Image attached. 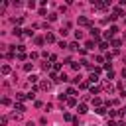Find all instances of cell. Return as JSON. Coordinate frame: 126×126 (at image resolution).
Returning a JSON list of instances; mask_svg holds the SVG:
<instances>
[{
	"instance_id": "6da1fadb",
	"label": "cell",
	"mask_w": 126,
	"mask_h": 126,
	"mask_svg": "<svg viewBox=\"0 0 126 126\" xmlns=\"http://www.w3.org/2000/svg\"><path fill=\"white\" fill-rule=\"evenodd\" d=\"M93 4H94V8H96V10H106V8L110 6L108 2H93Z\"/></svg>"
},
{
	"instance_id": "7a4b0ae2",
	"label": "cell",
	"mask_w": 126,
	"mask_h": 126,
	"mask_svg": "<svg viewBox=\"0 0 126 126\" xmlns=\"http://www.w3.org/2000/svg\"><path fill=\"white\" fill-rule=\"evenodd\" d=\"M77 22H79V26H91V22H89V18H85V16H81V18H79Z\"/></svg>"
},
{
	"instance_id": "3957f363",
	"label": "cell",
	"mask_w": 126,
	"mask_h": 126,
	"mask_svg": "<svg viewBox=\"0 0 126 126\" xmlns=\"http://www.w3.org/2000/svg\"><path fill=\"white\" fill-rule=\"evenodd\" d=\"M91 35H93L94 39H98V37H100V30H98V28H91Z\"/></svg>"
},
{
	"instance_id": "277c9868",
	"label": "cell",
	"mask_w": 126,
	"mask_h": 126,
	"mask_svg": "<svg viewBox=\"0 0 126 126\" xmlns=\"http://www.w3.org/2000/svg\"><path fill=\"white\" fill-rule=\"evenodd\" d=\"M102 87H104V91H106V93H110V94H114V85H110V83H104Z\"/></svg>"
},
{
	"instance_id": "5b68a950",
	"label": "cell",
	"mask_w": 126,
	"mask_h": 126,
	"mask_svg": "<svg viewBox=\"0 0 126 126\" xmlns=\"http://www.w3.org/2000/svg\"><path fill=\"white\" fill-rule=\"evenodd\" d=\"M77 112H79V114H85V112H89V110H87V104H85V102H81V104L77 106Z\"/></svg>"
},
{
	"instance_id": "8992f818",
	"label": "cell",
	"mask_w": 126,
	"mask_h": 126,
	"mask_svg": "<svg viewBox=\"0 0 126 126\" xmlns=\"http://www.w3.org/2000/svg\"><path fill=\"white\" fill-rule=\"evenodd\" d=\"M110 45H112V47H114V49L118 51V47L122 45V41H120V39H110Z\"/></svg>"
},
{
	"instance_id": "52a82bcc",
	"label": "cell",
	"mask_w": 126,
	"mask_h": 126,
	"mask_svg": "<svg viewBox=\"0 0 126 126\" xmlns=\"http://www.w3.org/2000/svg\"><path fill=\"white\" fill-rule=\"evenodd\" d=\"M14 110H18V112H20V114H22V112H24V110H26V106H24V104H22V102H16V104H14Z\"/></svg>"
},
{
	"instance_id": "ba28073f",
	"label": "cell",
	"mask_w": 126,
	"mask_h": 126,
	"mask_svg": "<svg viewBox=\"0 0 126 126\" xmlns=\"http://www.w3.org/2000/svg\"><path fill=\"white\" fill-rule=\"evenodd\" d=\"M12 73V67L10 65H2V75H10Z\"/></svg>"
},
{
	"instance_id": "9c48e42d",
	"label": "cell",
	"mask_w": 126,
	"mask_h": 126,
	"mask_svg": "<svg viewBox=\"0 0 126 126\" xmlns=\"http://www.w3.org/2000/svg\"><path fill=\"white\" fill-rule=\"evenodd\" d=\"M45 41H47V43H53V41H55V35H53V33H45Z\"/></svg>"
},
{
	"instance_id": "30bf717a",
	"label": "cell",
	"mask_w": 126,
	"mask_h": 126,
	"mask_svg": "<svg viewBox=\"0 0 126 126\" xmlns=\"http://www.w3.org/2000/svg\"><path fill=\"white\" fill-rule=\"evenodd\" d=\"M43 41H45V37H39V35L33 37V43H35V45H43Z\"/></svg>"
},
{
	"instance_id": "8fae6325",
	"label": "cell",
	"mask_w": 126,
	"mask_h": 126,
	"mask_svg": "<svg viewBox=\"0 0 126 126\" xmlns=\"http://www.w3.org/2000/svg\"><path fill=\"white\" fill-rule=\"evenodd\" d=\"M69 49H71V51H81V47H79V43H77V41H73V43L69 45Z\"/></svg>"
},
{
	"instance_id": "7c38bea8",
	"label": "cell",
	"mask_w": 126,
	"mask_h": 126,
	"mask_svg": "<svg viewBox=\"0 0 126 126\" xmlns=\"http://www.w3.org/2000/svg\"><path fill=\"white\" fill-rule=\"evenodd\" d=\"M37 81H39L37 75H30V77H28V83H30V85H32V83H37Z\"/></svg>"
},
{
	"instance_id": "4fadbf2b",
	"label": "cell",
	"mask_w": 126,
	"mask_h": 126,
	"mask_svg": "<svg viewBox=\"0 0 126 126\" xmlns=\"http://www.w3.org/2000/svg\"><path fill=\"white\" fill-rule=\"evenodd\" d=\"M96 81H98V75L96 73H91L89 75V83H96Z\"/></svg>"
},
{
	"instance_id": "5bb4252c",
	"label": "cell",
	"mask_w": 126,
	"mask_h": 126,
	"mask_svg": "<svg viewBox=\"0 0 126 126\" xmlns=\"http://www.w3.org/2000/svg\"><path fill=\"white\" fill-rule=\"evenodd\" d=\"M39 87H41L43 91H49V89H51V83H49V81H43V83H41Z\"/></svg>"
},
{
	"instance_id": "9a60e30c",
	"label": "cell",
	"mask_w": 126,
	"mask_h": 126,
	"mask_svg": "<svg viewBox=\"0 0 126 126\" xmlns=\"http://www.w3.org/2000/svg\"><path fill=\"white\" fill-rule=\"evenodd\" d=\"M94 112H96V114H106V106H96Z\"/></svg>"
},
{
	"instance_id": "2e32d148",
	"label": "cell",
	"mask_w": 126,
	"mask_h": 126,
	"mask_svg": "<svg viewBox=\"0 0 126 126\" xmlns=\"http://www.w3.org/2000/svg\"><path fill=\"white\" fill-rule=\"evenodd\" d=\"M85 49H94V41H93V39H89V41L85 43Z\"/></svg>"
},
{
	"instance_id": "e0dca14e",
	"label": "cell",
	"mask_w": 126,
	"mask_h": 126,
	"mask_svg": "<svg viewBox=\"0 0 126 126\" xmlns=\"http://www.w3.org/2000/svg\"><path fill=\"white\" fill-rule=\"evenodd\" d=\"M98 93H100V87H94V85H93V87H91V94H94V96H96Z\"/></svg>"
},
{
	"instance_id": "ac0fdd59",
	"label": "cell",
	"mask_w": 126,
	"mask_h": 126,
	"mask_svg": "<svg viewBox=\"0 0 126 126\" xmlns=\"http://www.w3.org/2000/svg\"><path fill=\"white\" fill-rule=\"evenodd\" d=\"M16 98L18 100H24V98H28V93H16Z\"/></svg>"
},
{
	"instance_id": "d6986e66",
	"label": "cell",
	"mask_w": 126,
	"mask_h": 126,
	"mask_svg": "<svg viewBox=\"0 0 126 126\" xmlns=\"http://www.w3.org/2000/svg\"><path fill=\"white\" fill-rule=\"evenodd\" d=\"M98 49H102V51L108 49V43H106V41H100V43H98Z\"/></svg>"
},
{
	"instance_id": "ffe728a7",
	"label": "cell",
	"mask_w": 126,
	"mask_h": 126,
	"mask_svg": "<svg viewBox=\"0 0 126 126\" xmlns=\"http://www.w3.org/2000/svg\"><path fill=\"white\" fill-rule=\"evenodd\" d=\"M67 104H69V106H77V100L71 96V98H67Z\"/></svg>"
},
{
	"instance_id": "44dd1931",
	"label": "cell",
	"mask_w": 126,
	"mask_h": 126,
	"mask_svg": "<svg viewBox=\"0 0 126 126\" xmlns=\"http://www.w3.org/2000/svg\"><path fill=\"white\" fill-rule=\"evenodd\" d=\"M22 32H24V30H20V28H18V26H16V28H14V32H12V33H14V35H22Z\"/></svg>"
},
{
	"instance_id": "7402d4cb",
	"label": "cell",
	"mask_w": 126,
	"mask_h": 126,
	"mask_svg": "<svg viewBox=\"0 0 126 126\" xmlns=\"http://www.w3.org/2000/svg\"><path fill=\"white\" fill-rule=\"evenodd\" d=\"M24 32H26V35H28V37H33V32H32V28H26Z\"/></svg>"
},
{
	"instance_id": "603a6c76",
	"label": "cell",
	"mask_w": 126,
	"mask_h": 126,
	"mask_svg": "<svg viewBox=\"0 0 126 126\" xmlns=\"http://www.w3.org/2000/svg\"><path fill=\"white\" fill-rule=\"evenodd\" d=\"M35 91H37V89H32V91H30V93H28V98H30V100H32V98H33V96H35Z\"/></svg>"
},
{
	"instance_id": "cb8c5ba5",
	"label": "cell",
	"mask_w": 126,
	"mask_h": 126,
	"mask_svg": "<svg viewBox=\"0 0 126 126\" xmlns=\"http://www.w3.org/2000/svg\"><path fill=\"white\" fill-rule=\"evenodd\" d=\"M100 102H102V100H100L98 96H93V104H96V106H100Z\"/></svg>"
},
{
	"instance_id": "d4e9b609",
	"label": "cell",
	"mask_w": 126,
	"mask_h": 126,
	"mask_svg": "<svg viewBox=\"0 0 126 126\" xmlns=\"http://www.w3.org/2000/svg\"><path fill=\"white\" fill-rule=\"evenodd\" d=\"M71 67H73L75 71H79V69H81V63H75V61H73V63H71Z\"/></svg>"
},
{
	"instance_id": "484cf974",
	"label": "cell",
	"mask_w": 126,
	"mask_h": 126,
	"mask_svg": "<svg viewBox=\"0 0 126 126\" xmlns=\"http://www.w3.org/2000/svg\"><path fill=\"white\" fill-rule=\"evenodd\" d=\"M79 87H81V89H87V87H89V81H81Z\"/></svg>"
},
{
	"instance_id": "4316f807",
	"label": "cell",
	"mask_w": 126,
	"mask_h": 126,
	"mask_svg": "<svg viewBox=\"0 0 126 126\" xmlns=\"http://www.w3.org/2000/svg\"><path fill=\"white\" fill-rule=\"evenodd\" d=\"M63 118H65V120H71V122H73V118H75V116H71L69 112H65V114H63Z\"/></svg>"
},
{
	"instance_id": "83f0119b",
	"label": "cell",
	"mask_w": 126,
	"mask_h": 126,
	"mask_svg": "<svg viewBox=\"0 0 126 126\" xmlns=\"http://www.w3.org/2000/svg\"><path fill=\"white\" fill-rule=\"evenodd\" d=\"M0 124L6 126V124H8V116H2V118H0Z\"/></svg>"
},
{
	"instance_id": "f1b7e54d",
	"label": "cell",
	"mask_w": 126,
	"mask_h": 126,
	"mask_svg": "<svg viewBox=\"0 0 126 126\" xmlns=\"http://www.w3.org/2000/svg\"><path fill=\"white\" fill-rule=\"evenodd\" d=\"M57 20V14H49V22H55Z\"/></svg>"
},
{
	"instance_id": "f546056e",
	"label": "cell",
	"mask_w": 126,
	"mask_h": 126,
	"mask_svg": "<svg viewBox=\"0 0 126 126\" xmlns=\"http://www.w3.org/2000/svg\"><path fill=\"white\" fill-rule=\"evenodd\" d=\"M75 37L77 39H83V32H75Z\"/></svg>"
},
{
	"instance_id": "4dcf8cb0",
	"label": "cell",
	"mask_w": 126,
	"mask_h": 126,
	"mask_svg": "<svg viewBox=\"0 0 126 126\" xmlns=\"http://www.w3.org/2000/svg\"><path fill=\"white\" fill-rule=\"evenodd\" d=\"M41 67H43V69H45V71H49V69H51V63H43V65H41Z\"/></svg>"
},
{
	"instance_id": "1f68e13d",
	"label": "cell",
	"mask_w": 126,
	"mask_h": 126,
	"mask_svg": "<svg viewBox=\"0 0 126 126\" xmlns=\"http://www.w3.org/2000/svg\"><path fill=\"white\" fill-rule=\"evenodd\" d=\"M26 126H35V122H32V120H30V122H26Z\"/></svg>"
},
{
	"instance_id": "d6a6232c",
	"label": "cell",
	"mask_w": 126,
	"mask_h": 126,
	"mask_svg": "<svg viewBox=\"0 0 126 126\" xmlns=\"http://www.w3.org/2000/svg\"><path fill=\"white\" fill-rule=\"evenodd\" d=\"M122 77H124V79H126V67H124V69H122Z\"/></svg>"
},
{
	"instance_id": "836d02e7",
	"label": "cell",
	"mask_w": 126,
	"mask_h": 126,
	"mask_svg": "<svg viewBox=\"0 0 126 126\" xmlns=\"http://www.w3.org/2000/svg\"><path fill=\"white\" fill-rule=\"evenodd\" d=\"M122 112H124V114H126V106H124V108H122Z\"/></svg>"
},
{
	"instance_id": "e575fe53",
	"label": "cell",
	"mask_w": 126,
	"mask_h": 126,
	"mask_svg": "<svg viewBox=\"0 0 126 126\" xmlns=\"http://www.w3.org/2000/svg\"><path fill=\"white\" fill-rule=\"evenodd\" d=\"M124 39H126V32H124Z\"/></svg>"
}]
</instances>
